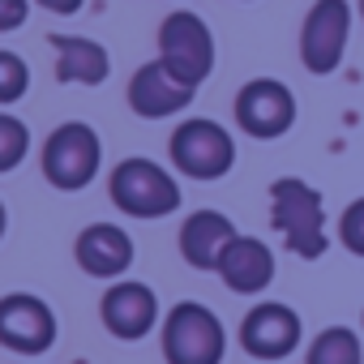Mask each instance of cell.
<instances>
[{
    "label": "cell",
    "instance_id": "1",
    "mask_svg": "<svg viewBox=\"0 0 364 364\" xmlns=\"http://www.w3.org/2000/svg\"><path fill=\"white\" fill-rule=\"evenodd\" d=\"M270 223L274 232L283 236V245L304 257V262H317L326 249H330V236H326V202L321 193L300 176H279L270 185Z\"/></svg>",
    "mask_w": 364,
    "mask_h": 364
},
{
    "label": "cell",
    "instance_id": "2",
    "mask_svg": "<svg viewBox=\"0 0 364 364\" xmlns=\"http://www.w3.org/2000/svg\"><path fill=\"white\" fill-rule=\"evenodd\" d=\"M159 347L167 364H223L228 355V330L210 304L180 300L159 321Z\"/></svg>",
    "mask_w": 364,
    "mask_h": 364
},
{
    "label": "cell",
    "instance_id": "3",
    "mask_svg": "<svg viewBox=\"0 0 364 364\" xmlns=\"http://www.w3.org/2000/svg\"><path fill=\"white\" fill-rule=\"evenodd\" d=\"M107 193L116 202L120 215H133V219H167L180 210V185L167 167H159L154 159H120L112 167V180H107Z\"/></svg>",
    "mask_w": 364,
    "mask_h": 364
},
{
    "label": "cell",
    "instance_id": "4",
    "mask_svg": "<svg viewBox=\"0 0 364 364\" xmlns=\"http://www.w3.org/2000/svg\"><path fill=\"white\" fill-rule=\"evenodd\" d=\"M176 82L185 86H202L215 73V35L210 26L189 14V9H176L159 22V56H154Z\"/></svg>",
    "mask_w": 364,
    "mask_h": 364
},
{
    "label": "cell",
    "instance_id": "5",
    "mask_svg": "<svg viewBox=\"0 0 364 364\" xmlns=\"http://www.w3.org/2000/svg\"><path fill=\"white\" fill-rule=\"evenodd\" d=\"M103 167V141L86 120H65L43 141V180L60 193H77Z\"/></svg>",
    "mask_w": 364,
    "mask_h": 364
},
{
    "label": "cell",
    "instance_id": "6",
    "mask_svg": "<svg viewBox=\"0 0 364 364\" xmlns=\"http://www.w3.org/2000/svg\"><path fill=\"white\" fill-rule=\"evenodd\" d=\"M171 167L189 180H223L236 167V141L219 120L206 116H189L180 120L171 141H167Z\"/></svg>",
    "mask_w": 364,
    "mask_h": 364
},
{
    "label": "cell",
    "instance_id": "7",
    "mask_svg": "<svg viewBox=\"0 0 364 364\" xmlns=\"http://www.w3.org/2000/svg\"><path fill=\"white\" fill-rule=\"evenodd\" d=\"M347 39H351L347 0H313V9L304 14V26H300V65L313 77H330L347 56Z\"/></svg>",
    "mask_w": 364,
    "mask_h": 364
},
{
    "label": "cell",
    "instance_id": "8",
    "mask_svg": "<svg viewBox=\"0 0 364 364\" xmlns=\"http://www.w3.org/2000/svg\"><path fill=\"white\" fill-rule=\"evenodd\" d=\"M232 112L240 133H249L253 141H274L296 124V95L279 77H253L236 90Z\"/></svg>",
    "mask_w": 364,
    "mask_h": 364
},
{
    "label": "cell",
    "instance_id": "9",
    "mask_svg": "<svg viewBox=\"0 0 364 364\" xmlns=\"http://www.w3.org/2000/svg\"><path fill=\"white\" fill-rule=\"evenodd\" d=\"M60 326L48 300L31 296V291H9L0 296V347L18 351V355H43L52 351Z\"/></svg>",
    "mask_w": 364,
    "mask_h": 364
},
{
    "label": "cell",
    "instance_id": "10",
    "mask_svg": "<svg viewBox=\"0 0 364 364\" xmlns=\"http://www.w3.org/2000/svg\"><path fill=\"white\" fill-rule=\"evenodd\" d=\"M304 338V321L291 304L279 300H262L245 313L240 321V347L253 360H287Z\"/></svg>",
    "mask_w": 364,
    "mask_h": 364
},
{
    "label": "cell",
    "instance_id": "11",
    "mask_svg": "<svg viewBox=\"0 0 364 364\" xmlns=\"http://www.w3.org/2000/svg\"><path fill=\"white\" fill-rule=\"evenodd\" d=\"M99 317H103V330L120 343H137L163 321L154 287L137 283V279H116L99 300Z\"/></svg>",
    "mask_w": 364,
    "mask_h": 364
},
{
    "label": "cell",
    "instance_id": "12",
    "mask_svg": "<svg viewBox=\"0 0 364 364\" xmlns=\"http://www.w3.org/2000/svg\"><path fill=\"white\" fill-rule=\"evenodd\" d=\"M198 99L193 86L176 82L159 60H146L133 77H129V107L141 116V120H167L176 112H185L189 103Z\"/></svg>",
    "mask_w": 364,
    "mask_h": 364
},
{
    "label": "cell",
    "instance_id": "13",
    "mask_svg": "<svg viewBox=\"0 0 364 364\" xmlns=\"http://www.w3.org/2000/svg\"><path fill=\"white\" fill-rule=\"evenodd\" d=\"M73 257L90 279H124L133 266V236L116 223H90L73 240Z\"/></svg>",
    "mask_w": 364,
    "mask_h": 364
},
{
    "label": "cell",
    "instance_id": "14",
    "mask_svg": "<svg viewBox=\"0 0 364 364\" xmlns=\"http://www.w3.org/2000/svg\"><path fill=\"white\" fill-rule=\"evenodd\" d=\"M215 274H219L236 296H257V291H266V287L274 283V253H270V245L257 240V236H236V240L223 249Z\"/></svg>",
    "mask_w": 364,
    "mask_h": 364
},
{
    "label": "cell",
    "instance_id": "15",
    "mask_svg": "<svg viewBox=\"0 0 364 364\" xmlns=\"http://www.w3.org/2000/svg\"><path fill=\"white\" fill-rule=\"evenodd\" d=\"M236 223L219 210H193L185 223H180V257H185L193 270H215L223 249L236 240Z\"/></svg>",
    "mask_w": 364,
    "mask_h": 364
},
{
    "label": "cell",
    "instance_id": "16",
    "mask_svg": "<svg viewBox=\"0 0 364 364\" xmlns=\"http://www.w3.org/2000/svg\"><path fill=\"white\" fill-rule=\"evenodd\" d=\"M52 52H56V82L60 86H103L112 77V56L99 39L52 35Z\"/></svg>",
    "mask_w": 364,
    "mask_h": 364
},
{
    "label": "cell",
    "instance_id": "17",
    "mask_svg": "<svg viewBox=\"0 0 364 364\" xmlns=\"http://www.w3.org/2000/svg\"><path fill=\"white\" fill-rule=\"evenodd\" d=\"M304 364H364L360 334H355L351 326H326V330L309 343Z\"/></svg>",
    "mask_w": 364,
    "mask_h": 364
},
{
    "label": "cell",
    "instance_id": "18",
    "mask_svg": "<svg viewBox=\"0 0 364 364\" xmlns=\"http://www.w3.org/2000/svg\"><path fill=\"white\" fill-rule=\"evenodd\" d=\"M26 154H31V129H26V120H18L14 112H0V176L14 171Z\"/></svg>",
    "mask_w": 364,
    "mask_h": 364
},
{
    "label": "cell",
    "instance_id": "19",
    "mask_svg": "<svg viewBox=\"0 0 364 364\" xmlns=\"http://www.w3.org/2000/svg\"><path fill=\"white\" fill-rule=\"evenodd\" d=\"M26 90H31V65L18 52L0 48V107L26 99Z\"/></svg>",
    "mask_w": 364,
    "mask_h": 364
},
{
    "label": "cell",
    "instance_id": "20",
    "mask_svg": "<svg viewBox=\"0 0 364 364\" xmlns=\"http://www.w3.org/2000/svg\"><path fill=\"white\" fill-rule=\"evenodd\" d=\"M338 240H343L347 253L364 257V198L347 202V210L338 215Z\"/></svg>",
    "mask_w": 364,
    "mask_h": 364
},
{
    "label": "cell",
    "instance_id": "21",
    "mask_svg": "<svg viewBox=\"0 0 364 364\" xmlns=\"http://www.w3.org/2000/svg\"><path fill=\"white\" fill-rule=\"evenodd\" d=\"M26 18H31V0H0V35L26 26Z\"/></svg>",
    "mask_w": 364,
    "mask_h": 364
},
{
    "label": "cell",
    "instance_id": "22",
    "mask_svg": "<svg viewBox=\"0 0 364 364\" xmlns=\"http://www.w3.org/2000/svg\"><path fill=\"white\" fill-rule=\"evenodd\" d=\"M39 9H48V14H60V18H69V14H77L86 0H35Z\"/></svg>",
    "mask_w": 364,
    "mask_h": 364
},
{
    "label": "cell",
    "instance_id": "23",
    "mask_svg": "<svg viewBox=\"0 0 364 364\" xmlns=\"http://www.w3.org/2000/svg\"><path fill=\"white\" fill-rule=\"evenodd\" d=\"M5 232H9V210H5V202H0V240H5Z\"/></svg>",
    "mask_w": 364,
    "mask_h": 364
},
{
    "label": "cell",
    "instance_id": "24",
    "mask_svg": "<svg viewBox=\"0 0 364 364\" xmlns=\"http://www.w3.org/2000/svg\"><path fill=\"white\" fill-rule=\"evenodd\" d=\"M360 18H364V0H360Z\"/></svg>",
    "mask_w": 364,
    "mask_h": 364
},
{
    "label": "cell",
    "instance_id": "25",
    "mask_svg": "<svg viewBox=\"0 0 364 364\" xmlns=\"http://www.w3.org/2000/svg\"><path fill=\"white\" fill-rule=\"evenodd\" d=\"M360 326H364V317H360Z\"/></svg>",
    "mask_w": 364,
    "mask_h": 364
}]
</instances>
